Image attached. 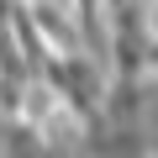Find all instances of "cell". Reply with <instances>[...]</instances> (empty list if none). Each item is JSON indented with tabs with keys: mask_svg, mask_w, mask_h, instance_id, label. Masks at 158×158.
I'll return each mask as SVG.
<instances>
[{
	"mask_svg": "<svg viewBox=\"0 0 158 158\" xmlns=\"http://www.w3.org/2000/svg\"><path fill=\"white\" fill-rule=\"evenodd\" d=\"M148 69H158V37H153V53H148Z\"/></svg>",
	"mask_w": 158,
	"mask_h": 158,
	"instance_id": "6da1fadb",
	"label": "cell"
}]
</instances>
